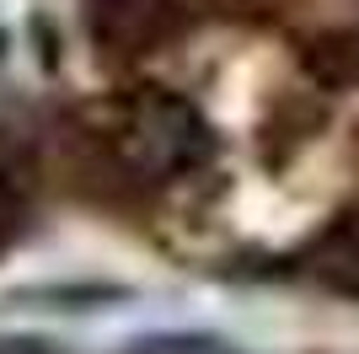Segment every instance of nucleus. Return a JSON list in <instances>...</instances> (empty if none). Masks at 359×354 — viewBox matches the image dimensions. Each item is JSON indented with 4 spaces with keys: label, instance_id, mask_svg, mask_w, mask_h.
Returning <instances> with one entry per match:
<instances>
[{
    "label": "nucleus",
    "instance_id": "f257e3e1",
    "mask_svg": "<svg viewBox=\"0 0 359 354\" xmlns=\"http://www.w3.org/2000/svg\"><path fill=\"white\" fill-rule=\"evenodd\" d=\"M129 145L140 150V162L150 172H182V166L198 162V150H204V124L182 103H150L140 107L135 129H129Z\"/></svg>",
    "mask_w": 359,
    "mask_h": 354
}]
</instances>
